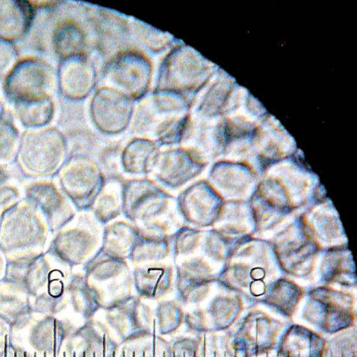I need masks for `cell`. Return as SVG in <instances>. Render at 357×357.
<instances>
[{
    "instance_id": "1",
    "label": "cell",
    "mask_w": 357,
    "mask_h": 357,
    "mask_svg": "<svg viewBox=\"0 0 357 357\" xmlns=\"http://www.w3.org/2000/svg\"><path fill=\"white\" fill-rule=\"evenodd\" d=\"M54 85V73L47 62L29 57L15 63L6 76L3 90L13 106L52 100Z\"/></svg>"
},
{
    "instance_id": "2",
    "label": "cell",
    "mask_w": 357,
    "mask_h": 357,
    "mask_svg": "<svg viewBox=\"0 0 357 357\" xmlns=\"http://www.w3.org/2000/svg\"><path fill=\"white\" fill-rule=\"evenodd\" d=\"M105 311L106 325L120 344L155 331L153 312L136 298H121L107 305Z\"/></svg>"
},
{
    "instance_id": "3",
    "label": "cell",
    "mask_w": 357,
    "mask_h": 357,
    "mask_svg": "<svg viewBox=\"0 0 357 357\" xmlns=\"http://www.w3.org/2000/svg\"><path fill=\"white\" fill-rule=\"evenodd\" d=\"M63 139L59 132L47 126L29 130L19 144L22 166L33 173L51 172L63 153Z\"/></svg>"
},
{
    "instance_id": "4",
    "label": "cell",
    "mask_w": 357,
    "mask_h": 357,
    "mask_svg": "<svg viewBox=\"0 0 357 357\" xmlns=\"http://www.w3.org/2000/svg\"><path fill=\"white\" fill-rule=\"evenodd\" d=\"M73 340V357H117L120 347L108 326L93 319L77 331Z\"/></svg>"
},
{
    "instance_id": "5",
    "label": "cell",
    "mask_w": 357,
    "mask_h": 357,
    "mask_svg": "<svg viewBox=\"0 0 357 357\" xmlns=\"http://www.w3.org/2000/svg\"><path fill=\"white\" fill-rule=\"evenodd\" d=\"M1 231L2 243L6 249H22L40 241L43 227L34 213L24 209L10 215Z\"/></svg>"
},
{
    "instance_id": "6",
    "label": "cell",
    "mask_w": 357,
    "mask_h": 357,
    "mask_svg": "<svg viewBox=\"0 0 357 357\" xmlns=\"http://www.w3.org/2000/svg\"><path fill=\"white\" fill-rule=\"evenodd\" d=\"M31 20L29 2L0 0V39L13 41L26 33Z\"/></svg>"
},
{
    "instance_id": "7",
    "label": "cell",
    "mask_w": 357,
    "mask_h": 357,
    "mask_svg": "<svg viewBox=\"0 0 357 357\" xmlns=\"http://www.w3.org/2000/svg\"><path fill=\"white\" fill-rule=\"evenodd\" d=\"M119 347L117 357H169L170 342L155 331Z\"/></svg>"
},
{
    "instance_id": "8",
    "label": "cell",
    "mask_w": 357,
    "mask_h": 357,
    "mask_svg": "<svg viewBox=\"0 0 357 357\" xmlns=\"http://www.w3.org/2000/svg\"><path fill=\"white\" fill-rule=\"evenodd\" d=\"M12 107L17 120L29 130L47 126L54 114L52 100Z\"/></svg>"
},
{
    "instance_id": "9",
    "label": "cell",
    "mask_w": 357,
    "mask_h": 357,
    "mask_svg": "<svg viewBox=\"0 0 357 357\" xmlns=\"http://www.w3.org/2000/svg\"><path fill=\"white\" fill-rule=\"evenodd\" d=\"M155 332L162 336L174 333L182 324L184 312L177 303L165 302L158 305L153 313Z\"/></svg>"
},
{
    "instance_id": "10",
    "label": "cell",
    "mask_w": 357,
    "mask_h": 357,
    "mask_svg": "<svg viewBox=\"0 0 357 357\" xmlns=\"http://www.w3.org/2000/svg\"><path fill=\"white\" fill-rule=\"evenodd\" d=\"M20 135L15 126L0 118V160L10 159L20 144Z\"/></svg>"
},
{
    "instance_id": "11",
    "label": "cell",
    "mask_w": 357,
    "mask_h": 357,
    "mask_svg": "<svg viewBox=\"0 0 357 357\" xmlns=\"http://www.w3.org/2000/svg\"><path fill=\"white\" fill-rule=\"evenodd\" d=\"M17 50L11 42L0 39V77L6 76L17 63Z\"/></svg>"
},
{
    "instance_id": "12",
    "label": "cell",
    "mask_w": 357,
    "mask_h": 357,
    "mask_svg": "<svg viewBox=\"0 0 357 357\" xmlns=\"http://www.w3.org/2000/svg\"><path fill=\"white\" fill-rule=\"evenodd\" d=\"M195 342L193 339L179 337L170 342L169 357H196Z\"/></svg>"
},
{
    "instance_id": "13",
    "label": "cell",
    "mask_w": 357,
    "mask_h": 357,
    "mask_svg": "<svg viewBox=\"0 0 357 357\" xmlns=\"http://www.w3.org/2000/svg\"><path fill=\"white\" fill-rule=\"evenodd\" d=\"M15 195V192L10 188L0 190V214L13 202Z\"/></svg>"
},
{
    "instance_id": "14",
    "label": "cell",
    "mask_w": 357,
    "mask_h": 357,
    "mask_svg": "<svg viewBox=\"0 0 357 357\" xmlns=\"http://www.w3.org/2000/svg\"><path fill=\"white\" fill-rule=\"evenodd\" d=\"M6 178V174L3 170L0 167V184L3 182Z\"/></svg>"
},
{
    "instance_id": "15",
    "label": "cell",
    "mask_w": 357,
    "mask_h": 357,
    "mask_svg": "<svg viewBox=\"0 0 357 357\" xmlns=\"http://www.w3.org/2000/svg\"><path fill=\"white\" fill-rule=\"evenodd\" d=\"M1 97H0V113H1Z\"/></svg>"
}]
</instances>
